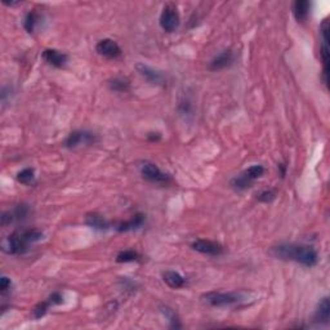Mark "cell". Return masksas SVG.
<instances>
[{
  "mask_svg": "<svg viewBox=\"0 0 330 330\" xmlns=\"http://www.w3.org/2000/svg\"><path fill=\"white\" fill-rule=\"evenodd\" d=\"M276 258L284 261H294L307 267H313L317 264L318 257L316 250L309 245H298V244H279L271 250Z\"/></svg>",
  "mask_w": 330,
  "mask_h": 330,
  "instance_id": "obj_1",
  "label": "cell"
},
{
  "mask_svg": "<svg viewBox=\"0 0 330 330\" xmlns=\"http://www.w3.org/2000/svg\"><path fill=\"white\" fill-rule=\"evenodd\" d=\"M243 299L244 297L241 293H217V291H212V293H207V294L203 295V300L205 303L213 307L231 306V304L239 303Z\"/></svg>",
  "mask_w": 330,
  "mask_h": 330,
  "instance_id": "obj_2",
  "label": "cell"
},
{
  "mask_svg": "<svg viewBox=\"0 0 330 330\" xmlns=\"http://www.w3.org/2000/svg\"><path fill=\"white\" fill-rule=\"evenodd\" d=\"M264 168L262 165H252L250 168L244 171L240 176L235 177L231 181V185L237 190H245L252 186L255 180H258L263 176Z\"/></svg>",
  "mask_w": 330,
  "mask_h": 330,
  "instance_id": "obj_3",
  "label": "cell"
},
{
  "mask_svg": "<svg viewBox=\"0 0 330 330\" xmlns=\"http://www.w3.org/2000/svg\"><path fill=\"white\" fill-rule=\"evenodd\" d=\"M139 171H141L142 177L144 180L150 181L152 183H157V185H167V183L171 181V177L168 174L162 173L157 165H155L153 162L150 161H143L139 165Z\"/></svg>",
  "mask_w": 330,
  "mask_h": 330,
  "instance_id": "obj_4",
  "label": "cell"
},
{
  "mask_svg": "<svg viewBox=\"0 0 330 330\" xmlns=\"http://www.w3.org/2000/svg\"><path fill=\"white\" fill-rule=\"evenodd\" d=\"M29 244L25 240L22 231H16L3 241V250L8 254H24Z\"/></svg>",
  "mask_w": 330,
  "mask_h": 330,
  "instance_id": "obj_5",
  "label": "cell"
},
{
  "mask_svg": "<svg viewBox=\"0 0 330 330\" xmlns=\"http://www.w3.org/2000/svg\"><path fill=\"white\" fill-rule=\"evenodd\" d=\"M160 26L167 33H173L180 26V13L174 6H167L160 15Z\"/></svg>",
  "mask_w": 330,
  "mask_h": 330,
  "instance_id": "obj_6",
  "label": "cell"
},
{
  "mask_svg": "<svg viewBox=\"0 0 330 330\" xmlns=\"http://www.w3.org/2000/svg\"><path fill=\"white\" fill-rule=\"evenodd\" d=\"M97 141L96 135L84 130H76L70 133V135L65 141V146L67 148H75L81 144H93Z\"/></svg>",
  "mask_w": 330,
  "mask_h": 330,
  "instance_id": "obj_7",
  "label": "cell"
},
{
  "mask_svg": "<svg viewBox=\"0 0 330 330\" xmlns=\"http://www.w3.org/2000/svg\"><path fill=\"white\" fill-rule=\"evenodd\" d=\"M135 70H137V72H138L142 78L146 79L151 84L164 85L165 81H167V79H165V76L162 75L161 72L152 69V67L147 66V65H144V63H137V65H135Z\"/></svg>",
  "mask_w": 330,
  "mask_h": 330,
  "instance_id": "obj_8",
  "label": "cell"
},
{
  "mask_svg": "<svg viewBox=\"0 0 330 330\" xmlns=\"http://www.w3.org/2000/svg\"><path fill=\"white\" fill-rule=\"evenodd\" d=\"M96 51L99 56L106 58H117L121 54V48L112 39L99 40L98 44L96 45Z\"/></svg>",
  "mask_w": 330,
  "mask_h": 330,
  "instance_id": "obj_9",
  "label": "cell"
},
{
  "mask_svg": "<svg viewBox=\"0 0 330 330\" xmlns=\"http://www.w3.org/2000/svg\"><path fill=\"white\" fill-rule=\"evenodd\" d=\"M192 249L199 253L207 255H221L223 253V248L216 241L210 240H196L192 243Z\"/></svg>",
  "mask_w": 330,
  "mask_h": 330,
  "instance_id": "obj_10",
  "label": "cell"
},
{
  "mask_svg": "<svg viewBox=\"0 0 330 330\" xmlns=\"http://www.w3.org/2000/svg\"><path fill=\"white\" fill-rule=\"evenodd\" d=\"M43 58H44L49 65L57 67V69L63 67L67 62L66 54L57 51V49H45V51L43 52Z\"/></svg>",
  "mask_w": 330,
  "mask_h": 330,
  "instance_id": "obj_11",
  "label": "cell"
},
{
  "mask_svg": "<svg viewBox=\"0 0 330 330\" xmlns=\"http://www.w3.org/2000/svg\"><path fill=\"white\" fill-rule=\"evenodd\" d=\"M234 61V56H232L231 51H225L222 53H219L217 57H214L213 60L209 62V69L212 71H218V70L226 69L227 66H230Z\"/></svg>",
  "mask_w": 330,
  "mask_h": 330,
  "instance_id": "obj_12",
  "label": "cell"
},
{
  "mask_svg": "<svg viewBox=\"0 0 330 330\" xmlns=\"http://www.w3.org/2000/svg\"><path fill=\"white\" fill-rule=\"evenodd\" d=\"M330 318V303L329 298L325 297L322 300L318 303L317 309L315 313V320L318 324H327Z\"/></svg>",
  "mask_w": 330,
  "mask_h": 330,
  "instance_id": "obj_13",
  "label": "cell"
},
{
  "mask_svg": "<svg viewBox=\"0 0 330 330\" xmlns=\"http://www.w3.org/2000/svg\"><path fill=\"white\" fill-rule=\"evenodd\" d=\"M162 280H164L167 285L173 289L182 288V286L186 284L185 277H183L182 275H180L178 272H176V271H165V272L162 273Z\"/></svg>",
  "mask_w": 330,
  "mask_h": 330,
  "instance_id": "obj_14",
  "label": "cell"
},
{
  "mask_svg": "<svg viewBox=\"0 0 330 330\" xmlns=\"http://www.w3.org/2000/svg\"><path fill=\"white\" fill-rule=\"evenodd\" d=\"M311 4L307 0H297L293 6V13L298 22H304L309 15Z\"/></svg>",
  "mask_w": 330,
  "mask_h": 330,
  "instance_id": "obj_15",
  "label": "cell"
},
{
  "mask_svg": "<svg viewBox=\"0 0 330 330\" xmlns=\"http://www.w3.org/2000/svg\"><path fill=\"white\" fill-rule=\"evenodd\" d=\"M143 222H144L143 214H135V216L132 217L129 221L120 223L119 227H117V230L120 232L130 231V230H137V228H139L142 225H143Z\"/></svg>",
  "mask_w": 330,
  "mask_h": 330,
  "instance_id": "obj_16",
  "label": "cell"
},
{
  "mask_svg": "<svg viewBox=\"0 0 330 330\" xmlns=\"http://www.w3.org/2000/svg\"><path fill=\"white\" fill-rule=\"evenodd\" d=\"M87 223L90 227L99 230V231H103V230H107L108 228V222L99 214H89V216H87Z\"/></svg>",
  "mask_w": 330,
  "mask_h": 330,
  "instance_id": "obj_17",
  "label": "cell"
},
{
  "mask_svg": "<svg viewBox=\"0 0 330 330\" xmlns=\"http://www.w3.org/2000/svg\"><path fill=\"white\" fill-rule=\"evenodd\" d=\"M108 85H110V89L115 90V92H126V90L129 89V83L124 78L112 79V80L108 83Z\"/></svg>",
  "mask_w": 330,
  "mask_h": 330,
  "instance_id": "obj_18",
  "label": "cell"
},
{
  "mask_svg": "<svg viewBox=\"0 0 330 330\" xmlns=\"http://www.w3.org/2000/svg\"><path fill=\"white\" fill-rule=\"evenodd\" d=\"M34 180H35V173H34V169L31 168L24 169L17 174V181L22 185H31Z\"/></svg>",
  "mask_w": 330,
  "mask_h": 330,
  "instance_id": "obj_19",
  "label": "cell"
},
{
  "mask_svg": "<svg viewBox=\"0 0 330 330\" xmlns=\"http://www.w3.org/2000/svg\"><path fill=\"white\" fill-rule=\"evenodd\" d=\"M138 253L134 252V250H124V252L117 254L116 262H119V263H128V262L138 261Z\"/></svg>",
  "mask_w": 330,
  "mask_h": 330,
  "instance_id": "obj_20",
  "label": "cell"
},
{
  "mask_svg": "<svg viewBox=\"0 0 330 330\" xmlns=\"http://www.w3.org/2000/svg\"><path fill=\"white\" fill-rule=\"evenodd\" d=\"M36 22H38V15H36L35 12H30L27 13L26 17H25V22H24V26L25 29H26L27 33H34V30H35V26H36Z\"/></svg>",
  "mask_w": 330,
  "mask_h": 330,
  "instance_id": "obj_21",
  "label": "cell"
},
{
  "mask_svg": "<svg viewBox=\"0 0 330 330\" xmlns=\"http://www.w3.org/2000/svg\"><path fill=\"white\" fill-rule=\"evenodd\" d=\"M51 306L52 303L49 300H47V302H42V303L38 304V306L35 307V309H34V316H35V318L43 317V316L47 313V311H48Z\"/></svg>",
  "mask_w": 330,
  "mask_h": 330,
  "instance_id": "obj_22",
  "label": "cell"
},
{
  "mask_svg": "<svg viewBox=\"0 0 330 330\" xmlns=\"http://www.w3.org/2000/svg\"><path fill=\"white\" fill-rule=\"evenodd\" d=\"M275 198H276V194L270 190V191H263L262 194H259L258 200L262 203H271Z\"/></svg>",
  "mask_w": 330,
  "mask_h": 330,
  "instance_id": "obj_23",
  "label": "cell"
},
{
  "mask_svg": "<svg viewBox=\"0 0 330 330\" xmlns=\"http://www.w3.org/2000/svg\"><path fill=\"white\" fill-rule=\"evenodd\" d=\"M48 300L52 303V306H54V304H61L63 302V297L58 291H56V293H53V294L48 298Z\"/></svg>",
  "mask_w": 330,
  "mask_h": 330,
  "instance_id": "obj_24",
  "label": "cell"
},
{
  "mask_svg": "<svg viewBox=\"0 0 330 330\" xmlns=\"http://www.w3.org/2000/svg\"><path fill=\"white\" fill-rule=\"evenodd\" d=\"M11 285H12V282H11L8 277H2V280H0V290H2V293H6L8 289H11Z\"/></svg>",
  "mask_w": 330,
  "mask_h": 330,
  "instance_id": "obj_25",
  "label": "cell"
},
{
  "mask_svg": "<svg viewBox=\"0 0 330 330\" xmlns=\"http://www.w3.org/2000/svg\"><path fill=\"white\" fill-rule=\"evenodd\" d=\"M6 6H9V7H15V6H18L20 4V2H11V3H7V2H3Z\"/></svg>",
  "mask_w": 330,
  "mask_h": 330,
  "instance_id": "obj_26",
  "label": "cell"
}]
</instances>
